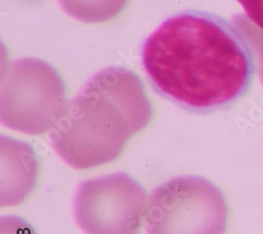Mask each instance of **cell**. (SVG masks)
Masks as SVG:
<instances>
[{"label":"cell","mask_w":263,"mask_h":234,"mask_svg":"<svg viewBox=\"0 0 263 234\" xmlns=\"http://www.w3.org/2000/svg\"><path fill=\"white\" fill-rule=\"evenodd\" d=\"M235 26L243 34V36L249 41V44L253 50V53L257 55L259 62V74L261 81L263 83V33L257 28L255 33V28L246 20L242 16L234 18Z\"/></svg>","instance_id":"obj_8"},{"label":"cell","mask_w":263,"mask_h":234,"mask_svg":"<svg viewBox=\"0 0 263 234\" xmlns=\"http://www.w3.org/2000/svg\"><path fill=\"white\" fill-rule=\"evenodd\" d=\"M67 105V87L50 63L18 59L3 70L0 118L9 129L28 135L45 134Z\"/></svg>","instance_id":"obj_3"},{"label":"cell","mask_w":263,"mask_h":234,"mask_svg":"<svg viewBox=\"0 0 263 234\" xmlns=\"http://www.w3.org/2000/svg\"><path fill=\"white\" fill-rule=\"evenodd\" d=\"M152 118L153 106L141 79L125 68H107L68 102L50 139L65 163L89 169L115 161Z\"/></svg>","instance_id":"obj_2"},{"label":"cell","mask_w":263,"mask_h":234,"mask_svg":"<svg viewBox=\"0 0 263 234\" xmlns=\"http://www.w3.org/2000/svg\"><path fill=\"white\" fill-rule=\"evenodd\" d=\"M0 234H38L33 226L25 219L9 216L0 220Z\"/></svg>","instance_id":"obj_9"},{"label":"cell","mask_w":263,"mask_h":234,"mask_svg":"<svg viewBox=\"0 0 263 234\" xmlns=\"http://www.w3.org/2000/svg\"><path fill=\"white\" fill-rule=\"evenodd\" d=\"M142 65L162 96L205 113L247 93L255 55L243 34L227 19L191 10L170 17L145 40Z\"/></svg>","instance_id":"obj_1"},{"label":"cell","mask_w":263,"mask_h":234,"mask_svg":"<svg viewBox=\"0 0 263 234\" xmlns=\"http://www.w3.org/2000/svg\"><path fill=\"white\" fill-rule=\"evenodd\" d=\"M71 17L86 24H99L116 18L128 0H58Z\"/></svg>","instance_id":"obj_7"},{"label":"cell","mask_w":263,"mask_h":234,"mask_svg":"<svg viewBox=\"0 0 263 234\" xmlns=\"http://www.w3.org/2000/svg\"><path fill=\"white\" fill-rule=\"evenodd\" d=\"M228 221L223 193L202 177L172 179L153 191L147 201L148 234H224Z\"/></svg>","instance_id":"obj_4"},{"label":"cell","mask_w":263,"mask_h":234,"mask_svg":"<svg viewBox=\"0 0 263 234\" xmlns=\"http://www.w3.org/2000/svg\"><path fill=\"white\" fill-rule=\"evenodd\" d=\"M247 17L263 33V0H237Z\"/></svg>","instance_id":"obj_10"},{"label":"cell","mask_w":263,"mask_h":234,"mask_svg":"<svg viewBox=\"0 0 263 234\" xmlns=\"http://www.w3.org/2000/svg\"><path fill=\"white\" fill-rule=\"evenodd\" d=\"M38 174V158L32 146L2 136V206H16L25 202L37 185Z\"/></svg>","instance_id":"obj_6"},{"label":"cell","mask_w":263,"mask_h":234,"mask_svg":"<svg viewBox=\"0 0 263 234\" xmlns=\"http://www.w3.org/2000/svg\"><path fill=\"white\" fill-rule=\"evenodd\" d=\"M146 207L144 188L129 175L117 173L84 181L74 215L86 234H140Z\"/></svg>","instance_id":"obj_5"}]
</instances>
